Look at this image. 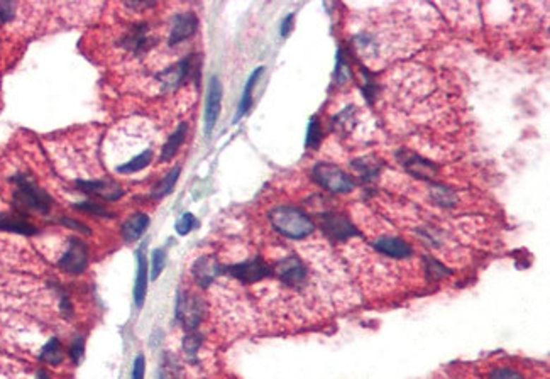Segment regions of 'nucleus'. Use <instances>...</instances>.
Segmentation results:
<instances>
[{"instance_id": "17", "label": "nucleus", "mask_w": 550, "mask_h": 379, "mask_svg": "<svg viewBox=\"0 0 550 379\" xmlns=\"http://www.w3.org/2000/svg\"><path fill=\"white\" fill-rule=\"evenodd\" d=\"M148 225H149V217L146 214H141L139 212V214L131 215L121 227L124 242L132 244V242L138 241L139 237L144 234V231L148 229Z\"/></svg>"}, {"instance_id": "13", "label": "nucleus", "mask_w": 550, "mask_h": 379, "mask_svg": "<svg viewBox=\"0 0 550 379\" xmlns=\"http://www.w3.org/2000/svg\"><path fill=\"white\" fill-rule=\"evenodd\" d=\"M322 220V229L330 239L334 241H345L349 237L356 236L352 224L349 222L347 217L337 215V214H325L321 217Z\"/></svg>"}, {"instance_id": "12", "label": "nucleus", "mask_w": 550, "mask_h": 379, "mask_svg": "<svg viewBox=\"0 0 550 379\" xmlns=\"http://www.w3.org/2000/svg\"><path fill=\"white\" fill-rule=\"evenodd\" d=\"M224 267L220 266L219 261L212 255H203L195 261L193 267H191V275L193 278L202 288H207L208 284H212L214 281L219 278V275L222 272Z\"/></svg>"}, {"instance_id": "21", "label": "nucleus", "mask_w": 550, "mask_h": 379, "mask_svg": "<svg viewBox=\"0 0 550 379\" xmlns=\"http://www.w3.org/2000/svg\"><path fill=\"white\" fill-rule=\"evenodd\" d=\"M402 155H405V160L402 161V163L405 164V168H407L410 173L420 174L422 178H430L434 173H436L434 164H430L429 161L422 160L420 156L408 155V152H402Z\"/></svg>"}, {"instance_id": "37", "label": "nucleus", "mask_w": 550, "mask_h": 379, "mask_svg": "<svg viewBox=\"0 0 550 379\" xmlns=\"http://www.w3.org/2000/svg\"><path fill=\"white\" fill-rule=\"evenodd\" d=\"M36 379H51V378H49V374L46 373V371H40V373H37Z\"/></svg>"}, {"instance_id": "28", "label": "nucleus", "mask_w": 550, "mask_h": 379, "mask_svg": "<svg viewBox=\"0 0 550 379\" xmlns=\"http://www.w3.org/2000/svg\"><path fill=\"white\" fill-rule=\"evenodd\" d=\"M197 225L198 220L195 219L193 214H183L180 219L177 220V224H174V229H177V232L180 234V236H186V234H190Z\"/></svg>"}, {"instance_id": "5", "label": "nucleus", "mask_w": 550, "mask_h": 379, "mask_svg": "<svg viewBox=\"0 0 550 379\" xmlns=\"http://www.w3.org/2000/svg\"><path fill=\"white\" fill-rule=\"evenodd\" d=\"M227 272L232 276V278L241 281V283L253 284V283H259V281L268 278V276H271L273 270L270 267V264L264 263L263 258H253V259H247L244 263L229 266Z\"/></svg>"}, {"instance_id": "38", "label": "nucleus", "mask_w": 550, "mask_h": 379, "mask_svg": "<svg viewBox=\"0 0 550 379\" xmlns=\"http://www.w3.org/2000/svg\"><path fill=\"white\" fill-rule=\"evenodd\" d=\"M160 379H166V378H165V376H163V374H161V378H160Z\"/></svg>"}, {"instance_id": "3", "label": "nucleus", "mask_w": 550, "mask_h": 379, "mask_svg": "<svg viewBox=\"0 0 550 379\" xmlns=\"http://www.w3.org/2000/svg\"><path fill=\"white\" fill-rule=\"evenodd\" d=\"M313 180L332 193H349L354 190V181L339 166L330 163H318L313 168Z\"/></svg>"}, {"instance_id": "36", "label": "nucleus", "mask_w": 550, "mask_h": 379, "mask_svg": "<svg viewBox=\"0 0 550 379\" xmlns=\"http://www.w3.org/2000/svg\"><path fill=\"white\" fill-rule=\"evenodd\" d=\"M61 222L65 224V225H68V227H71V229H78V231H80V232H83V234H90V232H92L90 229L87 227V225H83L82 222H76V220H71V219H63Z\"/></svg>"}, {"instance_id": "14", "label": "nucleus", "mask_w": 550, "mask_h": 379, "mask_svg": "<svg viewBox=\"0 0 550 379\" xmlns=\"http://www.w3.org/2000/svg\"><path fill=\"white\" fill-rule=\"evenodd\" d=\"M149 271H148V259L144 254V248L138 249V275H136V284H134V303L138 308H143L144 300H146L148 293V279H149Z\"/></svg>"}, {"instance_id": "11", "label": "nucleus", "mask_w": 550, "mask_h": 379, "mask_svg": "<svg viewBox=\"0 0 550 379\" xmlns=\"http://www.w3.org/2000/svg\"><path fill=\"white\" fill-rule=\"evenodd\" d=\"M198 28V19L193 12H181L173 17L172 32H169V46H177L191 37Z\"/></svg>"}, {"instance_id": "35", "label": "nucleus", "mask_w": 550, "mask_h": 379, "mask_svg": "<svg viewBox=\"0 0 550 379\" xmlns=\"http://www.w3.org/2000/svg\"><path fill=\"white\" fill-rule=\"evenodd\" d=\"M293 20H295V14H288L287 17L283 19V23H281V29H280V34L283 37H287L289 31L293 29Z\"/></svg>"}, {"instance_id": "33", "label": "nucleus", "mask_w": 550, "mask_h": 379, "mask_svg": "<svg viewBox=\"0 0 550 379\" xmlns=\"http://www.w3.org/2000/svg\"><path fill=\"white\" fill-rule=\"evenodd\" d=\"M16 4L14 2H0V23L7 24L14 19L16 16Z\"/></svg>"}, {"instance_id": "34", "label": "nucleus", "mask_w": 550, "mask_h": 379, "mask_svg": "<svg viewBox=\"0 0 550 379\" xmlns=\"http://www.w3.org/2000/svg\"><path fill=\"white\" fill-rule=\"evenodd\" d=\"M144 374H146V357H144V354H139L134 359V364H132L131 379H144Z\"/></svg>"}, {"instance_id": "10", "label": "nucleus", "mask_w": 550, "mask_h": 379, "mask_svg": "<svg viewBox=\"0 0 550 379\" xmlns=\"http://www.w3.org/2000/svg\"><path fill=\"white\" fill-rule=\"evenodd\" d=\"M222 105V83L217 76H212L210 85H208L207 102H205V134L210 136L217 124V119L220 116Z\"/></svg>"}, {"instance_id": "22", "label": "nucleus", "mask_w": 550, "mask_h": 379, "mask_svg": "<svg viewBox=\"0 0 550 379\" xmlns=\"http://www.w3.org/2000/svg\"><path fill=\"white\" fill-rule=\"evenodd\" d=\"M40 359L42 361V363L51 364V366H59L63 363L65 356H63V347H61V342H59L58 337L49 339L48 342L44 344V347L41 349Z\"/></svg>"}, {"instance_id": "31", "label": "nucleus", "mask_w": 550, "mask_h": 379, "mask_svg": "<svg viewBox=\"0 0 550 379\" xmlns=\"http://www.w3.org/2000/svg\"><path fill=\"white\" fill-rule=\"evenodd\" d=\"M432 195L434 198H436V202L441 203V205H454L455 203V195L452 193L450 190L442 188V186H437Z\"/></svg>"}, {"instance_id": "20", "label": "nucleus", "mask_w": 550, "mask_h": 379, "mask_svg": "<svg viewBox=\"0 0 550 379\" xmlns=\"http://www.w3.org/2000/svg\"><path fill=\"white\" fill-rule=\"evenodd\" d=\"M264 71V66H259L256 68V70L251 73L249 80H247L246 87H244V92H242V99H241V104H239V109H237V114H236V122L239 121V119H242L247 114V110L251 109V105H253V92H254V87L256 83H258L259 76L263 75Z\"/></svg>"}, {"instance_id": "6", "label": "nucleus", "mask_w": 550, "mask_h": 379, "mask_svg": "<svg viewBox=\"0 0 550 379\" xmlns=\"http://www.w3.org/2000/svg\"><path fill=\"white\" fill-rule=\"evenodd\" d=\"M177 318L189 332H195L203 318V303L198 296L183 295L178 298Z\"/></svg>"}, {"instance_id": "27", "label": "nucleus", "mask_w": 550, "mask_h": 379, "mask_svg": "<svg viewBox=\"0 0 550 379\" xmlns=\"http://www.w3.org/2000/svg\"><path fill=\"white\" fill-rule=\"evenodd\" d=\"M166 266V249L160 248L153 251V258H151V279L155 281L157 279V276L161 275Z\"/></svg>"}, {"instance_id": "19", "label": "nucleus", "mask_w": 550, "mask_h": 379, "mask_svg": "<svg viewBox=\"0 0 550 379\" xmlns=\"http://www.w3.org/2000/svg\"><path fill=\"white\" fill-rule=\"evenodd\" d=\"M186 132H189V126H186V122H181V124L177 127V131L172 134V138L166 140L160 157L161 163H168V161H172L173 157L177 156L178 149L181 148L183 143H185Z\"/></svg>"}, {"instance_id": "25", "label": "nucleus", "mask_w": 550, "mask_h": 379, "mask_svg": "<svg viewBox=\"0 0 550 379\" xmlns=\"http://www.w3.org/2000/svg\"><path fill=\"white\" fill-rule=\"evenodd\" d=\"M322 140V129H321V122H318L317 117H313L312 121H310V126H309V132H306V140H305V146L306 148H318V144H321Z\"/></svg>"}, {"instance_id": "18", "label": "nucleus", "mask_w": 550, "mask_h": 379, "mask_svg": "<svg viewBox=\"0 0 550 379\" xmlns=\"http://www.w3.org/2000/svg\"><path fill=\"white\" fill-rule=\"evenodd\" d=\"M0 231L20 234V236H34L37 229L31 222L23 219V217L0 214Z\"/></svg>"}, {"instance_id": "2", "label": "nucleus", "mask_w": 550, "mask_h": 379, "mask_svg": "<svg viewBox=\"0 0 550 379\" xmlns=\"http://www.w3.org/2000/svg\"><path fill=\"white\" fill-rule=\"evenodd\" d=\"M12 181L17 186L14 191V203L19 210H31L42 215L49 214L53 198L48 191L42 190L32 178L25 176V174H16L12 176Z\"/></svg>"}, {"instance_id": "30", "label": "nucleus", "mask_w": 550, "mask_h": 379, "mask_svg": "<svg viewBox=\"0 0 550 379\" xmlns=\"http://www.w3.org/2000/svg\"><path fill=\"white\" fill-rule=\"evenodd\" d=\"M200 335L195 334V332H189V335H186L185 340H183V349H185V352L189 354L190 357H193L195 354H197L198 347H200Z\"/></svg>"}, {"instance_id": "15", "label": "nucleus", "mask_w": 550, "mask_h": 379, "mask_svg": "<svg viewBox=\"0 0 550 379\" xmlns=\"http://www.w3.org/2000/svg\"><path fill=\"white\" fill-rule=\"evenodd\" d=\"M124 48L132 51L136 54H143L151 48V37H149L148 28L144 24L141 25H134L131 29V32L124 37L122 41Z\"/></svg>"}, {"instance_id": "32", "label": "nucleus", "mask_w": 550, "mask_h": 379, "mask_svg": "<svg viewBox=\"0 0 550 379\" xmlns=\"http://www.w3.org/2000/svg\"><path fill=\"white\" fill-rule=\"evenodd\" d=\"M489 379H525L522 373L515 371L510 368H498L489 374Z\"/></svg>"}, {"instance_id": "26", "label": "nucleus", "mask_w": 550, "mask_h": 379, "mask_svg": "<svg viewBox=\"0 0 550 379\" xmlns=\"http://www.w3.org/2000/svg\"><path fill=\"white\" fill-rule=\"evenodd\" d=\"M76 210L87 212V214H92L95 217H114V214L110 210H107V207H104L102 203H95V202H82V203H75L73 205Z\"/></svg>"}, {"instance_id": "24", "label": "nucleus", "mask_w": 550, "mask_h": 379, "mask_svg": "<svg viewBox=\"0 0 550 379\" xmlns=\"http://www.w3.org/2000/svg\"><path fill=\"white\" fill-rule=\"evenodd\" d=\"M180 173H181V168L180 166H177V168H173L172 172H169L166 176L163 178L161 181H157L155 186H153V191H151V197L153 198H163L166 197V195H169L174 188V185H177L178 178H180Z\"/></svg>"}, {"instance_id": "8", "label": "nucleus", "mask_w": 550, "mask_h": 379, "mask_svg": "<svg viewBox=\"0 0 550 379\" xmlns=\"http://www.w3.org/2000/svg\"><path fill=\"white\" fill-rule=\"evenodd\" d=\"M195 70H197V66L193 65V56H189L157 75V80L163 83L165 90H177L178 87H181L183 83H186V80L193 76Z\"/></svg>"}, {"instance_id": "4", "label": "nucleus", "mask_w": 550, "mask_h": 379, "mask_svg": "<svg viewBox=\"0 0 550 379\" xmlns=\"http://www.w3.org/2000/svg\"><path fill=\"white\" fill-rule=\"evenodd\" d=\"M88 258H90V254H88V246L85 244L83 241L76 239V237H71L66 253L61 255L58 266L65 272H68V275L78 276L87 271Z\"/></svg>"}, {"instance_id": "9", "label": "nucleus", "mask_w": 550, "mask_h": 379, "mask_svg": "<svg viewBox=\"0 0 550 379\" xmlns=\"http://www.w3.org/2000/svg\"><path fill=\"white\" fill-rule=\"evenodd\" d=\"M275 271L281 283H285L287 287L298 288L306 281V267L295 255L281 259V261L276 264Z\"/></svg>"}, {"instance_id": "1", "label": "nucleus", "mask_w": 550, "mask_h": 379, "mask_svg": "<svg viewBox=\"0 0 550 379\" xmlns=\"http://www.w3.org/2000/svg\"><path fill=\"white\" fill-rule=\"evenodd\" d=\"M268 219H270L273 229L287 239L301 241L312 236L315 231L313 220L304 210L292 205L275 207Z\"/></svg>"}, {"instance_id": "29", "label": "nucleus", "mask_w": 550, "mask_h": 379, "mask_svg": "<svg viewBox=\"0 0 550 379\" xmlns=\"http://www.w3.org/2000/svg\"><path fill=\"white\" fill-rule=\"evenodd\" d=\"M83 354H85V339L82 335H78V337H75V340L70 346V357L71 361H73V364L82 363Z\"/></svg>"}, {"instance_id": "7", "label": "nucleus", "mask_w": 550, "mask_h": 379, "mask_svg": "<svg viewBox=\"0 0 550 379\" xmlns=\"http://www.w3.org/2000/svg\"><path fill=\"white\" fill-rule=\"evenodd\" d=\"M80 191L92 195V197L102 198L105 202H117L122 198L124 190L117 181L114 180H78L76 181Z\"/></svg>"}, {"instance_id": "23", "label": "nucleus", "mask_w": 550, "mask_h": 379, "mask_svg": "<svg viewBox=\"0 0 550 379\" xmlns=\"http://www.w3.org/2000/svg\"><path fill=\"white\" fill-rule=\"evenodd\" d=\"M153 151L151 149H146L144 152H141V155L134 156L131 161H127V163H122L117 166V173L121 174H132V173H138L141 172V169L148 168L149 164H151L153 161Z\"/></svg>"}, {"instance_id": "16", "label": "nucleus", "mask_w": 550, "mask_h": 379, "mask_svg": "<svg viewBox=\"0 0 550 379\" xmlns=\"http://www.w3.org/2000/svg\"><path fill=\"white\" fill-rule=\"evenodd\" d=\"M376 249L381 254L388 255V258H396V259H405L410 258L413 254V249L410 248V244L398 239V237H381V239L376 241Z\"/></svg>"}]
</instances>
